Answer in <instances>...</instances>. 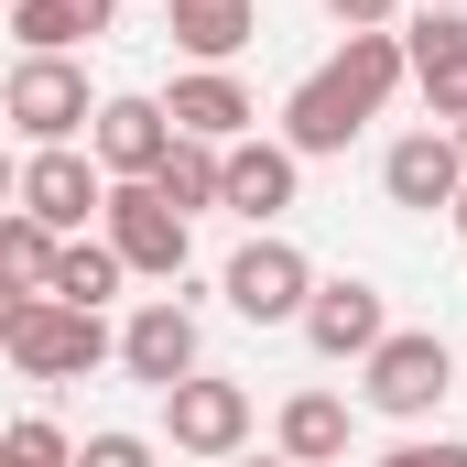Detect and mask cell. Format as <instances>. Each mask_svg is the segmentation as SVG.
Segmentation results:
<instances>
[{"label": "cell", "instance_id": "26", "mask_svg": "<svg viewBox=\"0 0 467 467\" xmlns=\"http://www.w3.org/2000/svg\"><path fill=\"white\" fill-rule=\"evenodd\" d=\"M229 467H294V457H283V446H272V457H229Z\"/></svg>", "mask_w": 467, "mask_h": 467}, {"label": "cell", "instance_id": "19", "mask_svg": "<svg viewBox=\"0 0 467 467\" xmlns=\"http://www.w3.org/2000/svg\"><path fill=\"white\" fill-rule=\"evenodd\" d=\"M152 185H163V196H174L185 218H196V207H229V152H218V141H174Z\"/></svg>", "mask_w": 467, "mask_h": 467}, {"label": "cell", "instance_id": "6", "mask_svg": "<svg viewBox=\"0 0 467 467\" xmlns=\"http://www.w3.org/2000/svg\"><path fill=\"white\" fill-rule=\"evenodd\" d=\"M11 207H22V218H44L55 239H77L88 218H109V163H99V152H77V141H55V152H22V174H11Z\"/></svg>", "mask_w": 467, "mask_h": 467}, {"label": "cell", "instance_id": "4", "mask_svg": "<svg viewBox=\"0 0 467 467\" xmlns=\"http://www.w3.org/2000/svg\"><path fill=\"white\" fill-rule=\"evenodd\" d=\"M0 109L22 130V152H55V141L99 130V99H88V66H77V55H22L11 88H0Z\"/></svg>", "mask_w": 467, "mask_h": 467}, {"label": "cell", "instance_id": "12", "mask_svg": "<svg viewBox=\"0 0 467 467\" xmlns=\"http://www.w3.org/2000/svg\"><path fill=\"white\" fill-rule=\"evenodd\" d=\"M380 337H391V316H380V283L327 272V283H316V305H305V348H316V358H369Z\"/></svg>", "mask_w": 467, "mask_h": 467}, {"label": "cell", "instance_id": "24", "mask_svg": "<svg viewBox=\"0 0 467 467\" xmlns=\"http://www.w3.org/2000/svg\"><path fill=\"white\" fill-rule=\"evenodd\" d=\"M348 33H402V0H327Z\"/></svg>", "mask_w": 467, "mask_h": 467}, {"label": "cell", "instance_id": "23", "mask_svg": "<svg viewBox=\"0 0 467 467\" xmlns=\"http://www.w3.org/2000/svg\"><path fill=\"white\" fill-rule=\"evenodd\" d=\"M77 467H152V435H130V424H99V435L77 446Z\"/></svg>", "mask_w": 467, "mask_h": 467}, {"label": "cell", "instance_id": "29", "mask_svg": "<svg viewBox=\"0 0 467 467\" xmlns=\"http://www.w3.org/2000/svg\"><path fill=\"white\" fill-rule=\"evenodd\" d=\"M457 152H467V119H457Z\"/></svg>", "mask_w": 467, "mask_h": 467}, {"label": "cell", "instance_id": "1", "mask_svg": "<svg viewBox=\"0 0 467 467\" xmlns=\"http://www.w3.org/2000/svg\"><path fill=\"white\" fill-rule=\"evenodd\" d=\"M402 88H413V44H402V33H348V44L283 99V141H294L305 163H327V152H348Z\"/></svg>", "mask_w": 467, "mask_h": 467}, {"label": "cell", "instance_id": "3", "mask_svg": "<svg viewBox=\"0 0 467 467\" xmlns=\"http://www.w3.org/2000/svg\"><path fill=\"white\" fill-rule=\"evenodd\" d=\"M446 391H457V348H446L435 327H391L380 348L358 358V402L391 413V424H424Z\"/></svg>", "mask_w": 467, "mask_h": 467}, {"label": "cell", "instance_id": "21", "mask_svg": "<svg viewBox=\"0 0 467 467\" xmlns=\"http://www.w3.org/2000/svg\"><path fill=\"white\" fill-rule=\"evenodd\" d=\"M119 283H130V261H119L109 239H66V261H55V294H66V305H88V316H99Z\"/></svg>", "mask_w": 467, "mask_h": 467}, {"label": "cell", "instance_id": "11", "mask_svg": "<svg viewBox=\"0 0 467 467\" xmlns=\"http://www.w3.org/2000/svg\"><path fill=\"white\" fill-rule=\"evenodd\" d=\"M119 369L152 380V391H185V380H196V305H174V294L130 305V327H119Z\"/></svg>", "mask_w": 467, "mask_h": 467}, {"label": "cell", "instance_id": "28", "mask_svg": "<svg viewBox=\"0 0 467 467\" xmlns=\"http://www.w3.org/2000/svg\"><path fill=\"white\" fill-rule=\"evenodd\" d=\"M413 11H467V0H413Z\"/></svg>", "mask_w": 467, "mask_h": 467}, {"label": "cell", "instance_id": "22", "mask_svg": "<svg viewBox=\"0 0 467 467\" xmlns=\"http://www.w3.org/2000/svg\"><path fill=\"white\" fill-rule=\"evenodd\" d=\"M0 467H77V446H66V424H44V413H22V424L0 435Z\"/></svg>", "mask_w": 467, "mask_h": 467}, {"label": "cell", "instance_id": "27", "mask_svg": "<svg viewBox=\"0 0 467 467\" xmlns=\"http://www.w3.org/2000/svg\"><path fill=\"white\" fill-rule=\"evenodd\" d=\"M446 229H457V239H467V196H457V207H446Z\"/></svg>", "mask_w": 467, "mask_h": 467}, {"label": "cell", "instance_id": "10", "mask_svg": "<svg viewBox=\"0 0 467 467\" xmlns=\"http://www.w3.org/2000/svg\"><path fill=\"white\" fill-rule=\"evenodd\" d=\"M380 196H391V207H413V218L457 207V196H467V152H457V130H402V141L380 152Z\"/></svg>", "mask_w": 467, "mask_h": 467}, {"label": "cell", "instance_id": "14", "mask_svg": "<svg viewBox=\"0 0 467 467\" xmlns=\"http://www.w3.org/2000/svg\"><path fill=\"white\" fill-rule=\"evenodd\" d=\"M163 109H174V130H185V141H218V152H229V141H250V119H261V99L239 88V66H185Z\"/></svg>", "mask_w": 467, "mask_h": 467}, {"label": "cell", "instance_id": "18", "mask_svg": "<svg viewBox=\"0 0 467 467\" xmlns=\"http://www.w3.org/2000/svg\"><path fill=\"white\" fill-rule=\"evenodd\" d=\"M272 446H283L294 467H337L348 457V402H337V391H294L283 424H272Z\"/></svg>", "mask_w": 467, "mask_h": 467}, {"label": "cell", "instance_id": "5", "mask_svg": "<svg viewBox=\"0 0 467 467\" xmlns=\"http://www.w3.org/2000/svg\"><path fill=\"white\" fill-rule=\"evenodd\" d=\"M316 261L294 250V239H250V250H229V272H218V294H229V316H250V327H305V305H316Z\"/></svg>", "mask_w": 467, "mask_h": 467}, {"label": "cell", "instance_id": "13", "mask_svg": "<svg viewBox=\"0 0 467 467\" xmlns=\"http://www.w3.org/2000/svg\"><path fill=\"white\" fill-rule=\"evenodd\" d=\"M402 44H413V88H424L435 130H457L467 119V11H413Z\"/></svg>", "mask_w": 467, "mask_h": 467}, {"label": "cell", "instance_id": "17", "mask_svg": "<svg viewBox=\"0 0 467 467\" xmlns=\"http://www.w3.org/2000/svg\"><path fill=\"white\" fill-rule=\"evenodd\" d=\"M109 22H119V0H11L22 55H77V44H99Z\"/></svg>", "mask_w": 467, "mask_h": 467}, {"label": "cell", "instance_id": "9", "mask_svg": "<svg viewBox=\"0 0 467 467\" xmlns=\"http://www.w3.org/2000/svg\"><path fill=\"white\" fill-rule=\"evenodd\" d=\"M163 435H174V457H239L250 446V391L196 369L185 391H163Z\"/></svg>", "mask_w": 467, "mask_h": 467}, {"label": "cell", "instance_id": "16", "mask_svg": "<svg viewBox=\"0 0 467 467\" xmlns=\"http://www.w3.org/2000/svg\"><path fill=\"white\" fill-rule=\"evenodd\" d=\"M163 33H174L196 66H229L239 44L261 33V0H163Z\"/></svg>", "mask_w": 467, "mask_h": 467}, {"label": "cell", "instance_id": "25", "mask_svg": "<svg viewBox=\"0 0 467 467\" xmlns=\"http://www.w3.org/2000/svg\"><path fill=\"white\" fill-rule=\"evenodd\" d=\"M380 467H467V446H457V435H435V446H391Z\"/></svg>", "mask_w": 467, "mask_h": 467}, {"label": "cell", "instance_id": "8", "mask_svg": "<svg viewBox=\"0 0 467 467\" xmlns=\"http://www.w3.org/2000/svg\"><path fill=\"white\" fill-rule=\"evenodd\" d=\"M174 141H185V130H174V109H163V99H130V88H119V99H99V130H88V152L109 163V185H152Z\"/></svg>", "mask_w": 467, "mask_h": 467}, {"label": "cell", "instance_id": "20", "mask_svg": "<svg viewBox=\"0 0 467 467\" xmlns=\"http://www.w3.org/2000/svg\"><path fill=\"white\" fill-rule=\"evenodd\" d=\"M55 261H66V239L11 207V229H0V283H11V294H55Z\"/></svg>", "mask_w": 467, "mask_h": 467}, {"label": "cell", "instance_id": "7", "mask_svg": "<svg viewBox=\"0 0 467 467\" xmlns=\"http://www.w3.org/2000/svg\"><path fill=\"white\" fill-rule=\"evenodd\" d=\"M109 250L141 272V283H185V250H196V218L163 196V185H109Z\"/></svg>", "mask_w": 467, "mask_h": 467}, {"label": "cell", "instance_id": "2", "mask_svg": "<svg viewBox=\"0 0 467 467\" xmlns=\"http://www.w3.org/2000/svg\"><path fill=\"white\" fill-rule=\"evenodd\" d=\"M0 348H11L22 380H88L99 358H119V337L88 305H66V294H11L0 305Z\"/></svg>", "mask_w": 467, "mask_h": 467}, {"label": "cell", "instance_id": "15", "mask_svg": "<svg viewBox=\"0 0 467 467\" xmlns=\"http://www.w3.org/2000/svg\"><path fill=\"white\" fill-rule=\"evenodd\" d=\"M294 185H305V152L294 141H229V207L250 229H272L294 207Z\"/></svg>", "mask_w": 467, "mask_h": 467}]
</instances>
